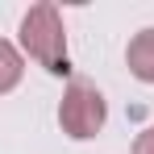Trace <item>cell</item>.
<instances>
[{"label":"cell","instance_id":"1","mask_svg":"<svg viewBox=\"0 0 154 154\" xmlns=\"http://www.w3.org/2000/svg\"><path fill=\"white\" fill-rule=\"evenodd\" d=\"M21 46L29 50V58H38L54 75L71 71V63H67V29H63V17H58L54 4H33L21 17Z\"/></svg>","mask_w":154,"mask_h":154},{"label":"cell","instance_id":"2","mask_svg":"<svg viewBox=\"0 0 154 154\" xmlns=\"http://www.w3.org/2000/svg\"><path fill=\"white\" fill-rule=\"evenodd\" d=\"M104 117H108L104 96L92 88V83H83V79H75V83L67 88L63 104H58V125H63L67 137H75V142L96 137V133L104 129Z\"/></svg>","mask_w":154,"mask_h":154},{"label":"cell","instance_id":"3","mask_svg":"<svg viewBox=\"0 0 154 154\" xmlns=\"http://www.w3.org/2000/svg\"><path fill=\"white\" fill-rule=\"evenodd\" d=\"M125 63L129 71L142 79V83H154V29H142L125 50Z\"/></svg>","mask_w":154,"mask_h":154},{"label":"cell","instance_id":"4","mask_svg":"<svg viewBox=\"0 0 154 154\" xmlns=\"http://www.w3.org/2000/svg\"><path fill=\"white\" fill-rule=\"evenodd\" d=\"M21 71H25V63H21L17 46L0 38V96H4V92H13V88L21 83Z\"/></svg>","mask_w":154,"mask_h":154},{"label":"cell","instance_id":"5","mask_svg":"<svg viewBox=\"0 0 154 154\" xmlns=\"http://www.w3.org/2000/svg\"><path fill=\"white\" fill-rule=\"evenodd\" d=\"M133 154H154V125H146L133 142Z\"/></svg>","mask_w":154,"mask_h":154}]
</instances>
